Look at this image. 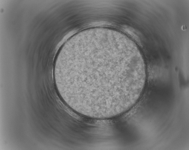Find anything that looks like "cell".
Here are the masks:
<instances>
[{"mask_svg": "<svg viewBox=\"0 0 189 150\" xmlns=\"http://www.w3.org/2000/svg\"><path fill=\"white\" fill-rule=\"evenodd\" d=\"M137 70L128 48L106 35L72 41L59 77L67 92L81 100L102 103L116 100L133 87Z\"/></svg>", "mask_w": 189, "mask_h": 150, "instance_id": "1", "label": "cell"}]
</instances>
